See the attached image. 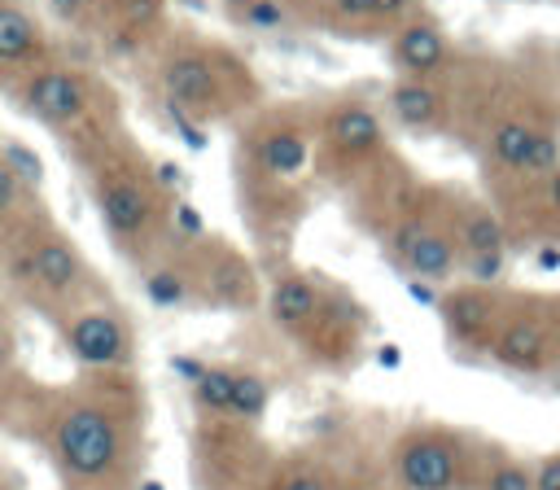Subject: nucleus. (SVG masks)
<instances>
[{
  "label": "nucleus",
  "mask_w": 560,
  "mask_h": 490,
  "mask_svg": "<svg viewBox=\"0 0 560 490\" xmlns=\"http://www.w3.org/2000/svg\"><path fill=\"white\" fill-rule=\"evenodd\" d=\"M48 455L70 490H114L140 464V389L131 372H88L48 398Z\"/></svg>",
  "instance_id": "f257e3e1"
},
{
  "label": "nucleus",
  "mask_w": 560,
  "mask_h": 490,
  "mask_svg": "<svg viewBox=\"0 0 560 490\" xmlns=\"http://www.w3.org/2000/svg\"><path fill=\"white\" fill-rule=\"evenodd\" d=\"M79 171L101 214V228L122 262L144 267L175 245L171 214L179 197L162 184L158 158H149L127 127L96 144L88 158H79Z\"/></svg>",
  "instance_id": "f03ea898"
},
{
  "label": "nucleus",
  "mask_w": 560,
  "mask_h": 490,
  "mask_svg": "<svg viewBox=\"0 0 560 490\" xmlns=\"http://www.w3.org/2000/svg\"><path fill=\"white\" fill-rule=\"evenodd\" d=\"M149 61H153L162 101L179 105L201 127H219V122L236 127L262 105L258 74L228 39L171 26L162 44L149 52Z\"/></svg>",
  "instance_id": "7ed1b4c3"
},
{
  "label": "nucleus",
  "mask_w": 560,
  "mask_h": 490,
  "mask_svg": "<svg viewBox=\"0 0 560 490\" xmlns=\"http://www.w3.org/2000/svg\"><path fill=\"white\" fill-rule=\"evenodd\" d=\"M9 92H13V105H22L35 122L61 136L74 162L122 131L114 92L92 70H79L70 61L52 57L48 66H35L31 74L13 79Z\"/></svg>",
  "instance_id": "20e7f679"
},
{
  "label": "nucleus",
  "mask_w": 560,
  "mask_h": 490,
  "mask_svg": "<svg viewBox=\"0 0 560 490\" xmlns=\"http://www.w3.org/2000/svg\"><path fill=\"white\" fill-rule=\"evenodd\" d=\"M385 105L372 101L368 88H341L324 101H315V175L350 192L363 184L385 158H389V136H385Z\"/></svg>",
  "instance_id": "39448f33"
},
{
  "label": "nucleus",
  "mask_w": 560,
  "mask_h": 490,
  "mask_svg": "<svg viewBox=\"0 0 560 490\" xmlns=\"http://www.w3.org/2000/svg\"><path fill=\"white\" fill-rule=\"evenodd\" d=\"M236 166L302 184L315 166V105L262 101L245 122H236Z\"/></svg>",
  "instance_id": "423d86ee"
},
{
  "label": "nucleus",
  "mask_w": 560,
  "mask_h": 490,
  "mask_svg": "<svg viewBox=\"0 0 560 490\" xmlns=\"http://www.w3.org/2000/svg\"><path fill=\"white\" fill-rule=\"evenodd\" d=\"M31 267H35L31 306H39L52 324H57L70 306L109 293V289L96 280V267H92V262L83 258V249L74 245V236H70L48 210H35V219H31Z\"/></svg>",
  "instance_id": "0eeeda50"
},
{
  "label": "nucleus",
  "mask_w": 560,
  "mask_h": 490,
  "mask_svg": "<svg viewBox=\"0 0 560 490\" xmlns=\"http://www.w3.org/2000/svg\"><path fill=\"white\" fill-rule=\"evenodd\" d=\"M184 262H188V280H192V306L206 311H232L245 315L262 302V284H258V267L249 262V254L241 245H232L228 236H197V241H179Z\"/></svg>",
  "instance_id": "6e6552de"
},
{
  "label": "nucleus",
  "mask_w": 560,
  "mask_h": 490,
  "mask_svg": "<svg viewBox=\"0 0 560 490\" xmlns=\"http://www.w3.org/2000/svg\"><path fill=\"white\" fill-rule=\"evenodd\" d=\"M486 359L516 376H542L556 372V324H551V298L508 289L503 315L494 324V337L486 346Z\"/></svg>",
  "instance_id": "1a4fd4ad"
},
{
  "label": "nucleus",
  "mask_w": 560,
  "mask_h": 490,
  "mask_svg": "<svg viewBox=\"0 0 560 490\" xmlns=\"http://www.w3.org/2000/svg\"><path fill=\"white\" fill-rule=\"evenodd\" d=\"M57 332L83 372H131L136 363V324L109 293L70 306L57 319Z\"/></svg>",
  "instance_id": "9d476101"
},
{
  "label": "nucleus",
  "mask_w": 560,
  "mask_h": 490,
  "mask_svg": "<svg viewBox=\"0 0 560 490\" xmlns=\"http://www.w3.org/2000/svg\"><path fill=\"white\" fill-rule=\"evenodd\" d=\"M398 490H459L468 486V438L446 424H411L389 446Z\"/></svg>",
  "instance_id": "9b49d317"
},
{
  "label": "nucleus",
  "mask_w": 560,
  "mask_h": 490,
  "mask_svg": "<svg viewBox=\"0 0 560 490\" xmlns=\"http://www.w3.org/2000/svg\"><path fill=\"white\" fill-rule=\"evenodd\" d=\"M385 52H389L394 79H446L459 66V48H455L446 22L433 18L429 9L398 22L385 39Z\"/></svg>",
  "instance_id": "f8f14e48"
},
{
  "label": "nucleus",
  "mask_w": 560,
  "mask_h": 490,
  "mask_svg": "<svg viewBox=\"0 0 560 490\" xmlns=\"http://www.w3.org/2000/svg\"><path fill=\"white\" fill-rule=\"evenodd\" d=\"M236 192H241V214L249 232L267 245L284 241L306 214V179L293 184V179H271V175L236 166Z\"/></svg>",
  "instance_id": "ddd939ff"
},
{
  "label": "nucleus",
  "mask_w": 560,
  "mask_h": 490,
  "mask_svg": "<svg viewBox=\"0 0 560 490\" xmlns=\"http://www.w3.org/2000/svg\"><path fill=\"white\" fill-rule=\"evenodd\" d=\"M385 114L411 136H451L455 131V92L446 79H394L381 92Z\"/></svg>",
  "instance_id": "4468645a"
},
{
  "label": "nucleus",
  "mask_w": 560,
  "mask_h": 490,
  "mask_svg": "<svg viewBox=\"0 0 560 490\" xmlns=\"http://www.w3.org/2000/svg\"><path fill=\"white\" fill-rule=\"evenodd\" d=\"M166 31V0H101L96 9V35L109 57H149Z\"/></svg>",
  "instance_id": "2eb2a0df"
},
{
  "label": "nucleus",
  "mask_w": 560,
  "mask_h": 490,
  "mask_svg": "<svg viewBox=\"0 0 560 490\" xmlns=\"http://www.w3.org/2000/svg\"><path fill=\"white\" fill-rule=\"evenodd\" d=\"M503 302H508V289H490V284H451L438 302V315H442V328L446 337L459 346V350H481L490 346L494 337V324L503 315Z\"/></svg>",
  "instance_id": "dca6fc26"
},
{
  "label": "nucleus",
  "mask_w": 560,
  "mask_h": 490,
  "mask_svg": "<svg viewBox=\"0 0 560 490\" xmlns=\"http://www.w3.org/2000/svg\"><path fill=\"white\" fill-rule=\"evenodd\" d=\"M324 302H328V289L302 267H280L267 284V315L293 341H302L315 328V319L324 315Z\"/></svg>",
  "instance_id": "f3484780"
},
{
  "label": "nucleus",
  "mask_w": 560,
  "mask_h": 490,
  "mask_svg": "<svg viewBox=\"0 0 560 490\" xmlns=\"http://www.w3.org/2000/svg\"><path fill=\"white\" fill-rule=\"evenodd\" d=\"M48 61H52V44L39 18L26 9V0H0V83L9 88L13 79Z\"/></svg>",
  "instance_id": "a211bd4d"
},
{
  "label": "nucleus",
  "mask_w": 560,
  "mask_h": 490,
  "mask_svg": "<svg viewBox=\"0 0 560 490\" xmlns=\"http://www.w3.org/2000/svg\"><path fill=\"white\" fill-rule=\"evenodd\" d=\"M446 201H451V228H455L459 262L477 258V254H508L512 232H508V223L490 197H472L468 188H446Z\"/></svg>",
  "instance_id": "6ab92c4d"
},
{
  "label": "nucleus",
  "mask_w": 560,
  "mask_h": 490,
  "mask_svg": "<svg viewBox=\"0 0 560 490\" xmlns=\"http://www.w3.org/2000/svg\"><path fill=\"white\" fill-rule=\"evenodd\" d=\"M293 13H298V26H311L324 35H350V39L385 35L372 0H302Z\"/></svg>",
  "instance_id": "aec40b11"
},
{
  "label": "nucleus",
  "mask_w": 560,
  "mask_h": 490,
  "mask_svg": "<svg viewBox=\"0 0 560 490\" xmlns=\"http://www.w3.org/2000/svg\"><path fill=\"white\" fill-rule=\"evenodd\" d=\"M140 289L158 311H184L192 306V280H188V262L179 241L171 249H162L153 262L140 267Z\"/></svg>",
  "instance_id": "412c9836"
},
{
  "label": "nucleus",
  "mask_w": 560,
  "mask_h": 490,
  "mask_svg": "<svg viewBox=\"0 0 560 490\" xmlns=\"http://www.w3.org/2000/svg\"><path fill=\"white\" fill-rule=\"evenodd\" d=\"M223 18L241 31H258V35H280V31H298V13L276 4V0H219Z\"/></svg>",
  "instance_id": "4be33fe9"
},
{
  "label": "nucleus",
  "mask_w": 560,
  "mask_h": 490,
  "mask_svg": "<svg viewBox=\"0 0 560 490\" xmlns=\"http://www.w3.org/2000/svg\"><path fill=\"white\" fill-rule=\"evenodd\" d=\"M271 407V376L254 372V368H236V389H232V407H228V420L236 424H258Z\"/></svg>",
  "instance_id": "5701e85b"
},
{
  "label": "nucleus",
  "mask_w": 560,
  "mask_h": 490,
  "mask_svg": "<svg viewBox=\"0 0 560 490\" xmlns=\"http://www.w3.org/2000/svg\"><path fill=\"white\" fill-rule=\"evenodd\" d=\"M232 389H236V368H232V363H210V368L192 381V402H197L201 416H210V420H228Z\"/></svg>",
  "instance_id": "b1692460"
},
{
  "label": "nucleus",
  "mask_w": 560,
  "mask_h": 490,
  "mask_svg": "<svg viewBox=\"0 0 560 490\" xmlns=\"http://www.w3.org/2000/svg\"><path fill=\"white\" fill-rule=\"evenodd\" d=\"M477 490H534V464H525L521 455L508 451H490L477 477Z\"/></svg>",
  "instance_id": "393cba45"
},
{
  "label": "nucleus",
  "mask_w": 560,
  "mask_h": 490,
  "mask_svg": "<svg viewBox=\"0 0 560 490\" xmlns=\"http://www.w3.org/2000/svg\"><path fill=\"white\" fill-rule=\"evenodd\" d=\"M267 490H337V477L319 459H289L271 472Z\"/></svg>",
  "instance_id": "a878e982"
},
{
  "label": "nucleus",
  "mask_w": 560,
  "mask_h": 490,
  "mask_svg": "<svg viewBox=\"0 0 560 490\" xmlns=\"http://www.w3.org/2000/svg\"><path fill=\"white\" fill-rule=\"evenodd\" d=\"M0 158L9 162V171H13L31 192L44 188V158H39L26 140H0Z\"/></svg>",
  "instance_id": "bb28decb"
},
{
  "label": "nucleus",
  "mask_w": 560,
  "mask_h": 490,
  "mask_svg": "<svg viewBox=\"0 0 560 490\" xmlns=\"http://www.w3.org/2000/svg\"><path fill=\"white\" fill-rule=\"evenodd\" d=\"M96 9H101V0H48V13H52L61 26H70V31L96 26Z\"/></svg>",
  "instance_id": "cd10ccee"
},
{
  "label": "nucleus",
  "mask_w": 560,
  "mask_h": 490,
  "mask_svg": "<svg viewBox=\"0 0 560 490\" xmlns=\"http://www.w3.org/2000/svg\"><path fill=\"white\" fill-rule=\"evenodd\" d=\"M162 109H166V118H171V127L179 131V140L192 149V153H206L210 149V136H206V127L197 122V118H188L179 105H171V101H162Z\"/></svg>",
  "instance_id": "c85d7f7f"
},
{
  "label": "nucleus",
  "mask_w": 560,
  "mask_h": 490,
  "mask_svg": "<svg viewBox=\"0 0 560 490\" xmlns=\"http://www.w3.org/2000/svg\"><path fill=\"white\" fill-rule=\"evenodd\" d=\"M372 9H376V22H381V31L389 39V31L398 22H407V18H416L424 9V0H372Z\"/></svg>",
  "instance_id": "c756f323"
},
{
  "label": "nucleus",
  "mask_w": 560,
  "mask_h": 490,
  "mask_svg": "<svg viewBox=\"0 0 560 490\" xmlns=\"http://www.w3.org/2000/svg\"><path fill=\"white\" fill-rule=\"evenodd\" d=\"M534 490H560V451H551L534 464Z\"/></svg>",
  "instance_id": "7c9ffc66"
},
{
  "label": "nucleus",
  "mask_w": 560,
  "mask_h": 490,
  "mask_svg": "<svg viewBox=\"0 0 560 490\" xmlns=\"http://www.w3.org/2000/svg\"><path fill=\"white\" fill-rule=\"evenodd\" d=\"M13 350H18V332H13V319L0 311V372L13 363Z\"/></svg>",
  "instance_id": "2f4dec72"
},
{
  "label": "nucleus",
  "mask_w": 560,
  "mask_h": 490,
  "mask_svg": "<svg viewBox=\"0 0 560 490\" xmlns=\"http://www.w3.org/2000/svg\"><path fill=\"white\" fill-rule=\"evenodd\" d=\"M402 284H407V293H411L416 302H424V306H433V311H438V302H442L438 284H424V280H402Z\"/></svg>",
  "instance_id": "473e14b6"
},
{
  "label": "nucleus",
  "mask_w": 560,
  "mask_h": 490,
  "mask_svg": "<svg viewBox=\"0 0 560 490\" xmlns=\"http://www.w3.org/2000/svg\"><path fill=\"white\" fill-rule=\"evenodd\" d=\"M534 267H538V271H556V267H560V245H556V241H542V245L534 249Z\"/></svg>",
  "instance_id": "72a5a7b5"
},
{
  "label": "nucleus",
  "mask_w": 560,
  "mask_h": 490,
  "mask_svg": "<svg viewBox=\"0 0 560 490\" xmlns=\"http://www.w3.org/2000/svg\"><path fill=\"white\" fill-rule=\"evenodd\" d=\"M551 298V324H556V368H560V293H547Z\"/></svg>",
  "instance_id": "f704fd0d"
},
{
  "label": "nucleus",
  "mask_w": 560,
  "mask_h": 490,
  "mask_svg": "<svg viewBox=\"0 0 560 490\" xmlns=\"http://www.w3.org/2000/svg\"><path fill=\"white\" fill-rule=\"evenodd\" d=\"M381 363H385V368H394V363H398V350H394V346H385V350H381Z\"/></svg>",
  "instance_id": "c9c22d12"
},
{
  "label": "nucleus",
  "mask_w": 560,
  "mask_h": 490,
  "mask_svg": "<svg viewBox=\"0 0 560 490\" xmlns=\"http://www.w3.org/2000/svg\"><path fill=\"white\" fill-rule=\"evenodd\" d=\"M547 241H556V245H560V214H556V223H551V236H547Z\"/></svg>",
  "instance_id": "e433bc0d"
},
{
  "label": "nucleus",
  "mask_w": 560,
  "mask_h": 490,
  "mask_svg": "<svg viewBox=\"0 0 560 490\" xmlns=\"http://www.w3.org/2000/svg\"><path fill=\"white\" fill-rule=\"evenodd\" d=\"M276 4H284V9H298V4H302V0H276Z\"/></svg>",
  "instance_id": "4c0bfd02"
},
{
  "label": "nucleus",
  "mask_w": 560,
  "mask_h": 490,
  "mask_svg": "<svg viewBox=\"0 0 560 490\" xmlns=\"http://www.w3.org/2000/svg\"><path fill=\"white\" fill-rule=\"evenodd\" d=\"M556 52H560V48H556Z\"/></svg>",
  "instance_id": "58836bf2"
}]
</instances>
